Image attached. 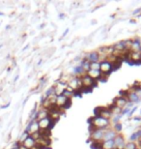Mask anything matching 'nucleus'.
<instances>
[{"label":"nucleus","instance_id":"4468645a","mask_svg":"<svg viewBox=\"0 0 141 149\" xmlns=\"http://www.w3.org/2000/svg\"><path fill=\"white\" fill-rule=\"evenodd\" d=\"M131 44L128 49V52H141V42L139 39H131Z\"/></svg>","mask_w":141,"mask_h":149},{"label":"nucleus","instance_id":"7c9ffc66","mask_svg":"<svg viewBox=\"0 0 141 149\" xmlns=\"http://www.w3.org/2000/svg\"><path fill=\"white\" fill-rule=\"evenodd\" d=\"M136 133H137V135H138V136L140 138V136H141V128H140L139 130H137V131H136Z\"/></svg>","mask_w":141,"mask_h":149},{"label":"nucleus","instance_id":"dca6fc26","mask_svg":"<svg viewBox=\"0 0 141 149\" xmlns=\"http://www.w3.org/2000/svg\"><path fill=\"white\" fill-rule=\"evenodd\" d=\"M53 88H54V94L56 95V96H60V95L63 94V92L65 91V89L67 88V84L62 81H60V80H58L57 81L56 84L52 85Z\"/></svg>","mask_w":141,"mask_h":149},{"label":"nucleus","instance_id":"a878e982","mask_svg":"<svg viewBox=\"0 0 141 149\" xmlns=\"http://www.w3.org/2000/svg\"><path fill=\"white\" fill-rule=\"evenodd\" d=\"M29 136V134L26 132V131H24V132L22 133V135L20 136V138H19V144H22L23 143V141H25L26 139H27Z\"/></svg>","mask_w":141,"mask_h":149},{"label":"nucleus","instance_id":"a211bd4d","mask_svg":"<svg viewBox=\"0 0 141 149\" xmlns=\"http://www.w3.org/2000/svg\"><path fill=\"white\" fill-rule=\"evenodd\" d=\"M86 74L89 77H91V79L94 80V81H96V82L100 81L101 77V73L100 72V71H96V70H89V71H87Z\"/></svg>","mask_w":141,"mask_h":149},{"label":"nucleus","instance_id":"473e14b6","mask_svg":"<svg viewBox=\"0 0 141 149\" xmlns=\"http://www.w3.org/2000/svg\"><path fill=\"white\" fill-rule=\"evenodd\" d=\"M139 64H141V53H140V62H139Z\"/></svg>","mask_w":141,"mask_h":149},{"label":"nucleus","instance_id":"20e7f679","mask_svg":"<svg viewBox=\"0 0 141 149\" xmlns=\"http://www.w3.org/2000/svg\"><path fill=\"white\" fill-rule=\"evenodd\" d=\"M90 135H89V141L91 142H101L103 141L104 130L101 129H92L89 128Z\"/></svg>","mask_w":141,"mask_h":149},{"label":"nucleus","instance_id":"f03ea898","mask_svg":"<svg viewBox=\"0 0 141 149\" xmlns=\"http://www.w3.org/2000/svg\"><path fill=\"white\" fill-rule=\"evenodd\" d=\"M80 77V82H81V92L83 91H91L93 88L97 85V82L94 81L91 77H89L87 74H84Z\"/></svg>","mask_w":141,"mask_h":149},{"label":"nucleus","instance_id":"f257e3e1","mask_svg":"<svg viewBox=\"0 0 141 149\" xmlns=\"http://www.w3.org/2000/svg\"><path fill=\"white\" fill-rule=\"evenodd\" d=\"M89 122V128L92 129H101L106 130L111 127V122L106 119H103L99 116H93L88 120Z\"/></svg>","mask_w":141,"mask_h":149},{"label":"nucleus","instance_id":"9d476101","mask_svg":"<svg viewBox=\"0 0 141 149\" xmlns=\"http://www.w3.org/2000/svg\"><path fill=\"white\" fill-rule=\"evenodd\" d=\"M128 99L126 97H123V96H117L116 98H114V100H113V102H112V105H114L115 107H117V108H119V109H125L126 107L128 106Z\"/></svg>","mask_w":141,"mask_h":149},{"label":"nucleus","instance_id":"c756f323","mask_svg":"<svg viewBox=\"0 0 141 149\" xmlns=\"http://www.w3.org/2000/svg\"><path fill=\"white\" fill-rule=\"evenodd\" d=\"M136 142H137V144H138V147H141V136H140L139 139Z\"/></svg>","mask_w":141,"mask_h":149},{"label":"nucleus","instance_id":"2eb2a0df","mask_svg":"<svg viewBox=\"0 0 141 149\" xmlns=\"http://www.w3.org/2000/svg\"><path fill=\"white\" fill-rule=\"evenodd\" d=\"M118 135L115 131L112 129V127L108 128V129L104 130V134H103V141H112V139H115V136Z\"/></svg>","mask_w":141,"mask_h":149},{"label":"nucleus","instance_id":"ddd939ff","mask_svg":"<svg viewBox=\"0 0 141 149\" xmlns=\"http://www.w3.org/2000/svg\"><path fill=\"white\" fill-rule=\"evenodd\" d=\"M113 141H114V145H115V149H124L126 142H127L122 134H118L115 136V139H113Z\"/></svg>","mask_w":141,"mask_h":149},{"label":"nucleus","instance_id":"1a4fd4ad","mask_svg":"<svg viewBox=\"0 0 141 149\" xmlns=\"http://www.w3.org/2000/svg\"><path fill=\"white\" fill-rule=\"evenodd\" d=\"M140 53L141 52H128L126 55V59L127 62L130 64H139L140 62Z\"/></svg>","mask_w":141,"mask_h":149},{"label":"nucleus","instance_id":"2f4dec72","mask_svg":"<svg viewBox=\"0 0 141 149\" xmlns=\"http://www.w3.org/2000/svg\"><path fill=\"white\" fill-rule=\"evenodd\" d=\"M141 11V8H139L138 10H136L135 12H133V14H137V13H139V12Z\"/></svg>","mask_w":141,"mask_h":149},{"label":"nucleus","instance_id":"4be33fe9","mask_svg":"<svg viewBox=\"0 0 141 149\" xmlns=\"http://www.w3.org/2000/svg\"><path fill=\"white\" fill-rule=\"evenodd\" d=\"M63 96H65L67 99H69V100H72V98H73L74 95H76V93L73 91V90H71V89H69L68 87L65 89V91L63 92Z\"/></svg>","mask_w":141,"mask_h":149},{"label":"nucleus","instance_id":"c85d7f7f","mask_svg":"<svg viewBox=\"0 0 141 149\" xmlns=\"http://www.w3.org/2000/svg\"><path fill=\"white\" fill-rule=\"evenodd\" d=\"M17 149H27V148H26L23 144H19V146H17Z\"/></svg>","mask_w":141,"mask_h":149},{"label":"nucleus","instance_id":"f3484780","mask_svg":"<svg viewBox=\"0 0 141 149\" xmlns=\"http://www.w3.org/2000/svg\"><path fill=\"white\" fill-rule=\"evenodd\" d=\"M84 58H86L89 62H100V54L98 53L97 50L91 52L84 56Z\"/></svg>","mask_w":141,"mask_h":149},{"label":"nucleus","instance_id":"f8f14e48","mask_svg":"<svg viewBox=\"0 0 141 149\" xmlns=\"http://www.w3.org/2000/svg\"><path fill=\"white\" fill-rule=\"evenodd\" d=\"M50 143H51V139H50V138H49V136H41L40 138L36 141V144L39 145V146H41L44 149L49 148Z\"/></svg>","mask_w":141,"mask_h":149},{"label":"nucleus","instance_id":"b1692460","mask_svg":"<svg viewBox=\"0 0 141 149\" xmlns=\"http://www.w3.org/2000/svg\"><path fill=\"white\" fill-rule=\"evenodd\" d=\"M100 62H90L89 64V70H96V71H100Z\"/></svg>","mask_w":141,"mask_h":149},{"label":"nucleus","instance_id":"6ab92c4d","mask_svg":"<svg viewBox=\"0 0 141 149\" xmlns=\"http://www.w3.org/2000/svg\"><path fill=\"white\" fill-rule=\"evenodd\" d=\"M49 112L47 109L44 108H40L37 111V112H36V120L39 121V120H42V119L49 117Z\"/></svg>","mask_w":141,"mask_h":149},{"label":"nucleus","instance_id":"aec40b11","mask_svg":"<svg viewBox=\"0 0 141 149\" xmlns=\"http://www.w3.org/2000/svg\"><path fill=\"white\" fill-rule=\"evenodd\" d=\"M22 144L24 145V146L27 149H31V148H33L36 145V141L32 138L31 136H29L28 138L26 139L24 141H23Z\"/></svg>","mask_w":141,"mask_h":149},{"label":"nucleus","instance_id":"39448f33","mask_svg":"<svg viewBox=\"0 0 141 149\" xmlns=\"http://www.w3.org/2000/svg\"><path fill=\"white\" fill-rule=\"evenodd\" d=\"M94 112L95 116H99V117H101L109 121L112 119V114L107 107H98V108L95 109Z\"/></svg>","mask_w":141,"mask_h":149},{"label":"nucleus","instance_id":"cd10ccee","mask_svg":"<svg viewBox=\"0 0 141 149\" xmlns=\"http://www.w3.org/2000/svg\"><path fill=\"white\" fill-rule=\"evenodd\" d=\"M31 136L35 139V141H37V139L41 136V135H40V133L38 132V133H35V134H33V135H31Z\"/></svg>","mask_w":141,"mask_h":149},{"label":"nucleus","instance_id":"423d86ee","mask_svg":"<svg viewBox=\"0 0 141 149\" xmlns=\"http://www.w3.org/2000/svg\"><path fill=\"white\" fill-rule=\"evenodd\" d=\"M54 124L55 123L49 117H47V118L38 121L39 128H40V130H43V131H51L52 127L54 126Z\"/></svg>","mask_w":141,"mask_h":149},{"label":"nucleus","instance_id":"393cba45","mask_svg":"<svg viewBox=\"0 0 141 149\" xmlns=\"http://www.w3.org/2000/svg\"><path fill=\"white\" fill-rule=\"evenodd\" d=\"M112 129L115 131L117 134H121V131L123 129V126H122V124L119 122V123H116V124H113L112 125Z\"/></svg>","mask_w":141,"mask_h":149},{"label":"nucleus","instance_id":"6e6552de","mask_svg":"<svg viewBox=\"0 0 141 149\" xmlns=\"http://www.w3.org/2000/svg\"><path fill=\"white\" fill-rule=\"evenodd\" d=\"M101 65H100V72L101 73V74H106V76H108L113 72V67L112 65L107 61H101L100 62Z\"/></svg>","mask_w":141,"mask_h":149},{"label":"nucleus","instance_id":"bb28decb","mask_svg":"<svg viewBox=\"0 0 141 149\" xmlns=\"http://www.w3.org/2000/svg\"><path fill=\"white\" fill-rule=\"evenodd\" d=\"M139 139V136L137 135L136 132H134L131 134V136H130V141H133V142H136Z\"/></svg>","mask_w":141,"mask_h":149},{"label":"nucleus","instance_id":"5701e85b","mask_svg":"<svg viewBox=\"0 0 141 149\" xmlns=\"http://www.w3.org/2000/svg\"><path fill=\"white\" fill-rule=\"evenodd\" d=\"M124 149H138V144H137V142H133V141L126 142Z\"/></svg>","mask_w":141,"mask_h":149},{"label":"nucleus","instance_id":"412c9836","mask_svg":"<svg viewBox=\"0 0 141 149\" xmlns=\"http://www.w3.org/2000/svg\"><path fill=\"white\" fill-rule=\"evenodd\" d=\"M101 149H115V145H114L113 139H112V141H101Z\"/></svg>","mask_w":141,"mask_h":149},{"label":"nucleus","instance_id":"9b49d317","mask_svg":"<svg viewBox=\"0 0 141 149\" xmlns=\"http://www.w3.org/2000/svg\"><path fill=\"white\" fill-rule=\"evenodd\" d=\"M25 131L29 134V136H31L35 133H38L39 131H40V128H39V125H38V121L36 120V119L30 120Z\"/></svg>","mask_w":141,"mask_h":149},{"label":"nucleus","instance_id":"7ed1b4c3","mask_svg":"<svg viewBox=\"0 0 141 149\" xmlns=\"http://www.w3.org/2000/svg\"><path fill=\"white\" fill-rule=\"evenodd\" d=\"M67 87L71 90H73L76 95L77 93H81V82H80L79 77H72L71 79L67 82Z\"/></svg>","mask_w":141,"mask_h":149},{"label":"nucleus","instance_id":"0eeeda50","mask_svg":"<svg viewBox=\"0 0 141 149\" xmlns=\"http://www.w3.org/2000/svg\"><path fill=\"white\" fill-rule=\"evenodd\" d=\"M71 100L67 99L65 96H63V95H60V96H57L56 98V103H55V106L57 108L59 109H68L69 107L71 106Z\"/></svg>","mask_w":141,"mask_h":149}]
</instances>
